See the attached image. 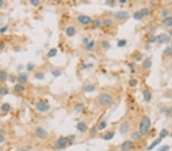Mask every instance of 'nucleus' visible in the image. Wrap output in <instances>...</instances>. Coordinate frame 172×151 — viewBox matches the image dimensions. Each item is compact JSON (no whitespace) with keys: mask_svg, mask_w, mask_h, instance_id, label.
I'll return each mask as SVG.
<instances>
[{"mask_svg":"<svg viewBox=\"0 0 172 151\" xmlns=\"http://www.w3.org/2000/svg\"><path fill=\"white\" fill-rule=\"evenodd\" d=\"M93 24L96 28H100L103 25V21L100 18H96L93 21Z\"/></svg>","mask_w":172,"mask_h":151,"instance_id":"nucleus-25","label":"nucleus"},{"mask_svg":"<svg viewBox=\"0 0 172 151\" xmlns=\"http://www.w3.org/2000/svg\"><path fill=\"white\" fill-rule=\"evenodd\" d=\"M169 13H170V11H169V9L168 8H164L163 10L161 11V15L162 16H167V15H169Z\"/></svg>","mask_w":172,"mask_h":151,"instance_id":"nucleus-38","label":"nucleus"},{"mask_svg":"<svg viewBox=\"0 0 172 151\" xmlns=\"http://www.w3.org/2000/svg\"><path fill=\"white\" fill-rule=\"evenodd\" d=\"M4 47H5L4 44H3V43H0V48H1V49H2V48Z\"/></svg>","mask_w":172,"mask_h":151,"instance_id":"nucleus-51","label":"nucleus"},{"mask_svg":"<svg viewBox=\"0 0 172 151\" xmlns=\"http://www.w3.org/2000/svg\"><path fill=\"white\" fill-rule=\"evenodd\" d=\"M3 4H4V2H3L2 0H0V7H2Z\"/></svg>","mask_w":172,"mask_h":151,"instance_id":"nucleus-49","label":"nucleus"},{"mask_svg":"<svg viewBox=\"0 0 172 151\" xmlns=\"http://www.w3.org/2000/svg\"><path fill=\"white\" fill-rule=\"evenodd\" d=\"M84 90H85L86 92H92L95 90V86L91 84L86 85L85 87H84Z\"/></svg>","mask_w":172,"mask_h":151,"instance_id":"nucleus-28","label":"nucleus"},{"mask_svg":"<svg viewBox=\"0 0 172 151\" xmlns=\"http://www.w3.org/2000/svg\"><path fill=\"white\" fill-rule=\"evenodd\" d=\"M77 131H79L80 132L83 133L87 131L88 127H87V125L84 123V122H79V123H77Z\"/></svg>","mask_w":172,"mask_h":151,"instance_id":"nucleus-12","label":"nucleus"},{"mask_svg":"<svg viewBox=\"0 0 172 151\" xmlns=\"http://www.w3.org/2000/svg\"><path fill=\"white\" fill-rule=\"evenodd\" d=\"M71 140H70L69 137H60L59 139L57 140V143H55L54 148L57 150H60L63 148H65L67 146V144L69 143V142Z\"/></svg>","mask_w":172,"mask_h":151,"instance_id":"nucleus-3","label":"nucleus"},{"mask_svg":"<svg viewBox=\"0 0 172 151\" xmlns=\"http://www.w3.org/2000/svg\"><path fill=\"white\" fill-rule=\"evenodd\" d=\"M84 109V105L83 103H77L75 105H74V110L77 112H81L83 111Z\"/></svg>","mask_w":172,"mask_h":151,"instance_id":"nucleus-22","label":"nucleus"},{"mask_svg":"<svg viewBox=\"0 0 172 151\" xmlns=\"http://www.w3.org/2000/svg\"><path fill=\"white\" fill-rule=\"evenodd\" d=\"M14 90H15V92L19 93V92H23L25 90V87H24L23 85L18 83V84H16L14 86Z\"/></svg>","mask_w":172,"mask_h":151,"instance_id":"nucleus-20","label":"nucleus"},{"mask_svg":"<svg viewBox=\"0 0 172 151\" xmlns=\"http://www.w3.org/2000/svg\"><path fill=\"white\" fill-rule=\"evenodd\" d=\"M129 14L126 11H118L114 13V18L119 21H125L129 18Z\"/></svg>","mask_w":172,"mask_h":151,"instance_id":"nucleus-6","label":"nucleus"},{"mask_svg":"<svg viewBox=\"0 0 172 151\" xmlns=\"http://www.w3.org/2000/svg\"><path fill=\"white\" fill-rule=\"evenodd\" d=\"M148 41L150 43H154V42H155V41H157V37L156 36H151L150 37H149Z\"/></svg>","mask_w":172,"mask_h":151,"instance_id":"nucleus-43","label":"nucleus"},{"mask_svg":"<svg viewBox=\"0 0 172 151\" xmlns=\"http://www.w3.org/2000/svg\"><path fill=\"white\" fill-rule=\"evenodd\" d=\"M83 44H85V45L86 46L87 44H88L90 43V41H89V39H88V38H87L86 37H85L83 38Z\"/></svg>","mask_w":172,"mask_h":151,"instance_id":"nucleus-46","label":"nucleus"},{"mask_svg":"<svg viewBox=\"0 0 172 151\" xmlns=\"http://www.w3.org/2000/svg\"><path fill=\"white\" fill-rule=\"evenodd\" d=\"M164 54L166 56H171L172 55V48L171 47H167V48H165V50L164 51Z\"/></svg>","mask_w":172,"mask_h":151,"instance_id":"nucleus-36","label":"nucleus"},{"mask_svg":"<svg viewBox=\"0 0 172 151\" xmlns=\"http://www.w3.org/2000/svg\"><path fill=\"white\" fill-rule=\"evenodd\" d=\"M138 84V81L135 79H132L129 81V85L131 86V87H135V86Z\"/></svg>","mask_w":172,"mask_h":151,"instance_id":"nucleus-35","label":"nucleus"},{"mask_svg":"<svg viewBox=\"0 0 172 151\" xmlns=\"http://www.w3.org/2000/svg\"><path fill=\"white\" fill-rule=\"evenodd\" d=\"M133 18H134V19H135V20H141V19H142V18H143V16H142V13H141V12L139 11V12H136L134 13V15H133Z\"/></svg>","mask_w":172,"mask_h":151,"instance_id":"nucleus-31","label":"nucleus"},{"mask_svg":"<svg viewBox=\"0 0 172 151\" xmlns=\"http://www.w3.org/2000/svg\"><path fill=\"white\" fill-rule=\"evenodd\" d=\"M35 108H36V109L38 111L42 112V113H45V112H47L50 110L51 106L47 102L43 101H39L35 103Z\"/></svg>","mask_w":172,"mask_h":151,"instance_id":"nucleus-4","label":"nucleus"},{"mask_svg":"<svg viewBox=\"0 0 172 151\" xmlns=\"http://www.w3.org/2000/svg\"><path fill=\"white\" fill-rule=\"evenodd\" d=\"M57 48H51V49L48 51L47 57H54L57 55Z\"/></svg>","mask_w":172,"mask_h":151,"instance_id":"nucleus-26","label":"nucleus"},{"mask_svg":"<svg viewBox=\"0 0 172 151\" xmlns=\"http://www.w3.org/2000/svg\"><path fill=\"white\" fill-rule=\"evenodd\" d=\"M30 3L31 4L33 5V6H38V5H39L40 4V2L39 1H38V0H31L30 1Z\"/></svg>","mask_w":172,"mask_h":151,"instance_id":"nucleus-42","label":"nucleus"},{"mask_svg":"<svg viewBox=\"0 0 172 151\" xmlns=\"http://www.w3.org/2000/svg\"><path fill=\"white\" fill-rule=\"evenodd\" d=\"M100 44H101V46L104 48V49H109L110 47V44L109 41L106 40H103L101 42H100Z\"/></svg>","mask_w":172,"mask_h":151,"instance_id":"nucleus-30","label":"nucleus"},{"mask_svg":"<svg viewBox=\"0 0 172 151\" xmlns=\"http://www.w3.org/2000/svg\"><path fill=\"white\" fill-rule=\"evenodd\" d=\"M11 105L9 103H3L1 106V109L2 111L4 112H8L11 110Z\"/></svg>","mask_w":172,"mask_h":151,"instance_id":"nucleus-23","label":"nucleus"},{"mask_svg":"<svg viewBox=\"0 0 172 151\" xmlns=\"http://www.w3.org/2000/svg\"><path fill=\"white\" fill-rule=\"evenodd\" d=\"M162 24L165 27H172V17H166L162 20Z\"/></svg>","mask_w":172,"mask_h":151,"instance_id":"nucleus-15","label":"nucleus"},{"mask_svg":"<svg viewBox=\"0 0 172 151\" xmlns=\"http://www.w3.org/2000/svg\"><path fill=\"white\" fill-rule=\"evenodd\" d=\"M33 69H34V64L28 63L27 65V70H28V71H32Z\"/></svg>","mask_w":172,"mask_h":151,"instance_id":"nucleus-44","label":"nucleus"},{"mask_svg":"<svg viewBox=\"0 0 172 151\" xmlns=\"http://www.w3.org/2000/svg\"><path fill=\"white\" fill-rule=\"evenodd\" d=\"M35 78L38 79H39V80L43 79L44 78V73H36V74H35Z\"/></svg>","mask_w":172,"mask_h":151,"instance_id":"nucleus-40","label":"nucleus"},{"mask_svg":"<svg viewBox=\"0 0 172 151\" xmlns=\"http://www.w3.org/2000/svg\"><path fill=\"white\" fill-rule=\"evenodd\" d=\"M77 21L79 22L80 24H83V25H87L90 24L92 22V18L88 15H80L77 18Z\"/></svg>","mask_w":172,"mask_h":151,"instance_id":"nucleus-7","label":"nucleus"},{"mask_svg":"<svg viewBox=\"0 0 172 151\" xmlns=\"http://www.w3.org/2000/svg\"><path fill=\"white\" fill-rule=\"evenodd\" d=\"M151 125V122L150 118L148 117H144L140 121V124H139V132L142 134V135L147 134L148 131L150 130Z\"/></svg>","mask_w":172,"mask_h":151,"instance_id":"nucleus-2","label":"nucleus"},{"mask_svg":"<svg viewBox=\"0 0 172 151\" xmlns=\"http://www.w3.org/2000/svg\"><path fill=\"white\" fill-rule=\"evenodd\" d=\"M169 34H171V36H172V30H170L169 31Z\"/></svg>","mask_w":172,"mask_h":151,"instance_id":"nucleus-52","label":"nucleus"},{"mask_svg":"<svg viewBox=\"0 0 172 151\" xmlns=\"http://www.w3.org/2000/svg\"><path fill=\"white\" fill-rule=\"evenodd\" d=\"M119 2L120 3H123V4H124V3L127 2V1H126V0H121V1H119Z\"/></svg>","mask_w":172,"mask_h":151,"instance_id":"nucleus-50","label":"nucleus"},{"mask_svg":"<svg viewBox=\"0 0 172 151\" xmlns=\"http://www.w3.org/2000/svg\"><path fill=\"white\" fill-rule=\"evenodd\" d=\"M98 103L102 107H109V106L112 105L114 102V99H113L112 96L111 95L108 94V93H102L99 95L98 98H97Z\"/></svg>","mask_w":172,"mask_h":151,"instance_id":"nucleus-1","label":"nucleus"},{"mask_svg":"<svg viewBox=\"0 0 172 151\" xmlns=\"http://www.w3.org/2000/svg\"><path fill=\"white\" fill-rule=\"evenodd\" d=\"M169 148H170L169 146H166V145H165V146L161 147V148L159 149L158 151H168V150H169Z\"/></svg>","mask_w":172,"mask_h":151,"instance_id":"nucleus-45","label":"nucleus"},{"mask_svg":"<svg viewBox=\"0 0 172 151\" xmlns=\"http://www.w3.org/2000/svg\"><path fill=\"white\" fill-rule=\"evenodd\" d=\"M142 58V54H141V53H138V57L135 56V60H140Z\"/></svg>","mask_w":172,"mask_h":151,"instance_id":"nucleus-48","label":"nucleus"},{"mask_svg":"<svg viewBox=\"0 0 172 151\" xmlns=\"http://www.w3.org/2000/svg\"><path fill=\"white\" fill-rule=\"evenodd\" d=\"M140 12H141V13H142L143 17H145V16L148 15L149 13H150V11H149V9L148 8H143L142 9H141Z\"/></svg>","mask_w":172,"mask_h":151,"instance_id":"nucleus-33","label":"nucleus"},{"mask_svg":"<svg viewBox=\"0 0 172 151\" xmlns=\"http://www.w3.org/2000/svg\"><path fill=\"white\" fill-rule=\"evenodd\" d=\"M8 28H9V25H5V26L2 27L1 28H0V33L1 34L5 33V31H7Z\"/></svg>","mask_w":172,"mask_h":151,"instance_id":"nucleus-41","label":"nucleus"},{"mask_svg":"<svg viewBox=\"0 0 172 151\" xmlns=\"http://www.w3.org/2000/svg\"><path fill=\"white\" fill-rule=\"evenodd\" d=\"M8 74L4 70H0V82H4L7 80Z\"/></svg>","mask_w":172,"mask_h":151,"instance_id":"nucleus-18","label":"nucleus"},{"mask_svg":"<svg viewBox=\"0 0 172 151\" xmlns=\"http://www.w3.org/2000/svg\"><path fill=\"white\" fill-rule=\"evenodd\" d=\"M94 46H95V43H94V41H90V43L86 46V47L89 50H92V49H93Z\"/></svg>","mask_w":172,"mask_h":151,"instance_id":"nucleus-39","label":"nucleus"},{"mask_svg":"<svg viewBox=\"0 0 172 151\" xmlns=\"http://www.w3.org/2000/svg\"><path fill=\"white\" fill-rule=\"evenodd\" d=\"M134 143L131 140H125L123 142L121 145V150L122 151H129L133 148Z\"/></svg>","mask_w":172,"mask_h":151,"instance_id":"nucleus-9","label":"nucleus"},{"mask_svg":"<svg viewBox=\"0 0 172 151\" xmlns=\"http://www.w3.org/2000/svg\"><path fill=\"white\" fill-rule=\"evenodd\" d=\"M114 135H115V132H113V131H109V132H107L104 135V137H103V140H109L112 139Z\"/></svg>","mask_w":172,"mask_h":151,"instance_id":"nucleus-21","label":"nucleus"},{"mask_svg":"<svg viewBox=\"0 0 172 151\" xmlns=\"http://www.w3.org/2000/svg\"><path fill=\"white\" fill-rule=\"evenodd\" d=\"M152 66V62L151 59L149 58H146L143 62H142V67H143V69H150Z\"/></svg>","mask_w":172,"mask_h":151,"instance_id":"nucleus-14","label":"nucleus"},{"mask_svg":"<svg viewBox=\"0 0 172 151\" xmlns=\"http://www.w3.org/2000/svg\"><path fill=\"white\" fill-rule=\"evenodd\" d=\"M103 25L106 28H109L113 25V21L111 18H105L104 20L103 21Z\"/></svg>","mask_w":172,"mask_h":151,"instance_id":"nucleus-16","label":"nucleus"},{"mask_svg":"<svg viewBox=\"0 0 172 151\" xmlns=\"http://www.w3.org/2000/svg\"><path fill=\"white\" fill-rule=\"evenodd\" d=\"M171 48H172V43H171Z\"/></svg>","mask_w":172,"mask_h":151,"instance_id":"nucleus-53","label":"nucleus"},{"mask_svg":"<svg viewBox=\"0 0 172 151\" xmlns=\"http://www.w3.org/2000/svg\"><path fill=\"white\" fill-rule=\"evenodd\" d=\"M35 135L41 140H46L48 137V132L42 127H37L34 131Z\"/></svg>","mask_w":172,"mask_h":151,"instance_id":"nucleus-5","label":"nucleus"},{"mask_svg":"<svg viewBox=\"0 0 172 151\" xmlns=\"http://www.w3.org/2000/svg\"><path fill=\"white\" fill-rule=\"evenodd\" d=\"M161 142V139L160 137L159 138H158V139H156L153 143H152L150 146H149L148 147V150H153L154 149V147H155L156 146H158L159 143H160Z\"/></svg>","mask_w":172,"mask_h":151,"instance_id":"nucleus-19","label":"nucleus"},{"mask_svg":"<svg viewBox=\"0 0 172 151\" xmlns=\"http://www.w3.org/2000/svg\"><path fill=\"white\" fill-rule=\"evenodd\" d=\"M157 41L161 44H168V42L171 41V37L168 36L166 34H160L158 36H157Z\"/></svg>","mask_w":172,"mask_h":151,"instance_id":"nucleus-8","label":"nucleus"},{"mask_svg":"<svg viewBox=\"0 0 172 151\" xmlns=\"http://www.w3.org/2000/svg\"><path fill=\"white\" fill-rule=\"evenodd\" d=\"M66 34L68 37H73L76 34V28L73 26H69L66 28Z\"/></svg>","mask_w":172,"mask_h":151,"instance_id":"nucleus-13","label":"nucleus"},{"mask_svg":"<svg viewBox=\"0 0 172 151\" xmlns=\"http://www.w3.org/2000/svg\"><path fill=\"white\" fill-rule=\"evenodd\" d=\"M126 44H127V41H126L125 40L122 39V40H119V41H118L117 45H118V47H125V46L126 45Z\"/></svg>","mask_w":172,"mask_h":151,"instance_id":"nucleus-34","label":"nucleus"},{"mask_svg":"<svg viewBox=\"0 0 172 151\" xmlns=\"http://www.w3.org/2000/svg\"><path fill=\"white\" fill-rule=\"evenodd\" d=\"M51 73L53 74V76L57 77V76H60L61 75V71H60V69H54V70H52V71H51Z\"/></svg>","mask_w":172,"mask_h":151,"instance_id":"nucleus-37","label":"nucleus"},{"mask_svg":"<svg viewBox=\"0 0 172 151\" xmlns=\"http://www.w3.org/2000/svg\"><path fill=\"white\" fill-rule=\"evenodd\" d=\"M9 89L6 87H1L0 88V95L4 96L9 94Z\"/></svg>","mask_w":172,"mask_h":151,"instance_id":"nucleus-32","label":"nucleus"},{"mask_svg":"<svg viewBox=\"0 0 172 151\" xmlns=\"http://www.w3.org/2000/svg\"><path fill=\"white\" fill-rule=\"evenodd\" d=\"M5 140V137L3 136L2 134H0V143H2Z\"/></svg>","mask_w":172,"mask_h":151,"instance_id":"nucleus-47","label":"nucleus"},{"mask_svg":"<svg viewBox=\"0 0 172 151\" xmlns=\"http://www.w3.org/2000/svg\"><path fill=\"white\" fill-rule=\"evenodd\" d=\"M106 126H107L106 122L105 121H103L99 122V123L98 126H97V130H98V131H103V130H104L105 128L106 127Z\"/></svg>","mask_w":172,"mask_h":151,"instance_id":"nucleus-27","label":"nucleus"},{"mask_svg":"<svg viewBox=\"0 0 172 151\" xmlns=\"http://www.w3.org/2000/svg\"><path fill=\"white\" fill-rule=\"evenodd\" d=\"M129 123L128 121H124L123 123L121 124L119 127V132L121 134H125L128 132L129 130Z\"/></svg>","mask_w":172,"mask_h":151,"instance_id":"nucleus-10","label":"nucleus"},{"mask_svg":"<svg viewBox=\"0 0 172 151\" xmlns=\"http://www.w3.org/2000/svg\"><path fill=\"white\" fill-rule=\"evenodd\" d=\"M168 131L166 130V129H162L161 131H160V134H159V137L161 138V139H163V138L166 137L168 135Z\"/></svg>","mask_w":172,"mask_h":151,"instance_id":"nucleus-29","label":"nucleus"},{"mask_svg":"<svg viewBox=\"0 0 172 151\" xmlns=\"http://www.w3.org/2000/svg\"><path fill=\"white\" fill-rule=\"evenodd\" d=\"M17 80L19 84H22L23 85L25 83H26L27 81H28V76L27 74H25V73H20V74L18 75V78H17Z\"/></svg>","mask_w":172,"mask_h":151,"instance_id":"nucleus-11","label":"nucleus"},{"mask_svg":"<svg viewBox=\"0 0 172 151\" xmlns=\"http://www.w3.org/2000/svg\"><path fill=\"white\" fill-rule=\"evenodd\" d=\"M143 94V97L145 102H150L151 99V93L149 92L148 90H145L142 92Z\"/></svg>","mask_w":172,"mask_h":151,"instance_id":"nucleus-17","label":"nucleus"},{"mask_svg":"<svg viewBox=\"0 0 172 151\" xmlns=\"http://www.w3.org/2000/svg\"><path fill=\"white\" fill-rule=\"evenodd\" d=\"M142 134L140 132H133L132 134H131V137L134 140H139L142 138Z\"/></svg>","mask_w":172,"mask_h":151,"instance_id":"nucleus-24","label":"nucleus"}]
</instances>
